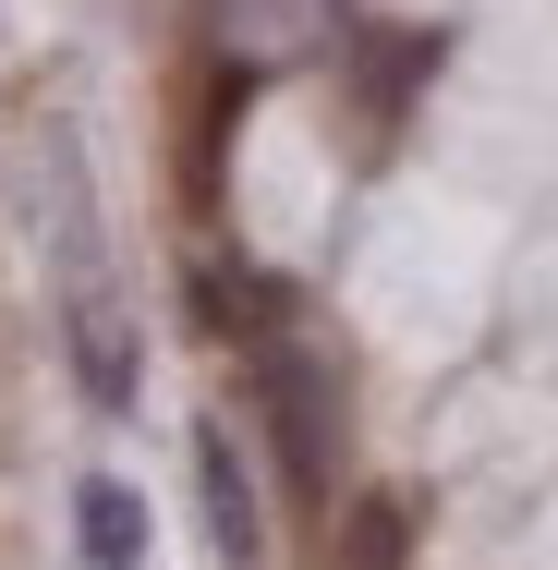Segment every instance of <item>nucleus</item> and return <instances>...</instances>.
<instances>
[{
  "label": "nucleus",
  "mask_w": 558,
  "mask_h": 570,
  "mask_svg": "<svg viewBox=\"0 0 558 570\" xmlns=\"http://www.w3.org/2000/svg\"><path fill=\"white\" fill-rule=\"evenodd\" d=\"M255 389H267V425H280L292 473L329 485V450H340V389H329V364H316L304 341H267V352H255Z\"/></svg>",
  "instance_id": "nucleus-2"
},
{
  "label": "nucleus",
  "mask_w": 558,
  "mask_h": 570,
  "mask_svg": "<svg viewBox=\"0 0 558 570\" xmlns=\"http://www.w3.org/2000/svg\"><path fill=\"white\" fill-rule=\"evenodd\" d=\"M61 352H74L86 413H134V389H146V341H134L121 267H110V279H61Z\"/></svg>",
  "instance_id": "nucleus-1"
},
{
  "label": "nucleus",
  "mask_w": 558,
  "mask_h": 570,
  "mask_svg": "<svg viewBox=\"0 0 558 570\" xmlns=\"http://www.w3.org/2000/svg\"><path fill=\"white\" fill-rule=\"evenodd\" d=\"M195 510H207V559L267 570V510H255V461L231 425H195Z\"/></svg>",
  "instance_id": "nucleus-3"
},
{
  "label": "nucleus",
  "mask_w": 558,
  "mask_h": 570,
  "mask_svg": "<svg viewBox=\"0 0 558 570\" xmlns=\"http://www.w3.org/2000/svg\"><path fill=\"white\" fill-rule=\"evenodd\" d=\"M389 547H401V522H389V510H364V534H352V570H389Z\"/></svg>",
  "instance_id": "nucleus-5"
},
{
  "label": "nucleus",
  "mask_w": 558,
  "mask_h": 570,
  "mask_svg": "<svg viewBox=\"0 0 558 570\" xmlns=\"http://www.w3.org/2000/svg\"><path fill=\"white\" fill-rule=\"evenodd\" d=\"M74 559L86 570H146V498L121 473H86L74 485Z\"/></svg>",
  "instance_id": "nucleus-4"
}]
</instances>
